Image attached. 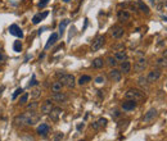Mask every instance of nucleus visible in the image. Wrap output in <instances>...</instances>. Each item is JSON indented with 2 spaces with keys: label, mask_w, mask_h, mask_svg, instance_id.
<instances>
[{
  "label": "nucleus",
  "mask_w": 167,
  "mask_h": 141,
  "mask_svg": "<svg viewBox=\"0 0 167 141\" xmlns=\"http://www.w3.org/2000/svg\"><path fill=\"white\" fill-rule=\"evenodd\" d=\"M124 34H125V30L121 26H113L111 28V35L113 38H121Z\"/></svg>",
  "instance_id": "obj_7"
},
{
  "label": "nucleus",
  "mask_w": 167,
  "mask_h": 141,
  "mask_svg": "<svg viewBox=\"0 0 167 141\" xmlns=\"http://www.w3.org/2000/svg\"><path fill=\"white\" fill-rule=\"evenodd\" d=\"M49 126L46 123H41L39 127H37V134L39 135H43V136H46L49 134Z\"/></svg>",
  "instance_id": "obj_16"
},
{
  "label": "nucleus",
  "mask_w": 167,
  "mask_h": 141,
  "mask_svg": "<svg viewBox=\"0 0 167 141\" xmlns=\"http://www.w3.org/2000/svg\"><path fill=\"white\" fill-rule=\"evenodd\" d=\"M53 103H51V100H45L44 103L41 104V114H49V113L51 112V109H53Z\"/></svg>",
  "instance_id": "obj_9"
},
{
  "label": "nucleus",
  "mask_w": 167,
  "mask_h": 141,
  "mask_svg": "<svg viewBox=\"0 0 167 141\" xmlns=\"http://www.w3.org/2000/svg\"><path fill=\"white\" fill-rule=\"evenodd\" d=\"M5 59H7V57H5V54H3V53H0V63H3V62H5Z\"/></svg>",
  "instance_id": "obj_40"
},
{
  "label": "nucleus",
  "mask_w": 167,
  "mask_h": 141,
  "mask_svg": "<svg viewBox=\"0 0 167 141\" xmlns=\"http://www.w3.org/2000/svg\"><path fill=\"white\" fill-rule=\"evenodd\" d=\"M58 37H59L58 34H55V32H54V34H51L50 37H49V40H48V43H46V45H45V50H48L51 45H54V44L57 43V40H58Z\"/></svg>",
  "instance_id": "obj_15"
},
{
  "label": "nucleus",
  "mask_w": 167,
  "mask_h": 141,
  "mask_svg": "<svg viewBox=\"0 0 167 141\" xmlns=\"http://www.w3.org/2000/svg\"><path fill=\"white\" fill-rule=\"evenodd\" d=\"M9 34L13 35V36H17V37H23V32L17 24H10L9 26Z\"/></svg>",
  "instance_id": "obj_10"
},
{
  "label": "nucleus",
  "mask_w": 167,
  "mask_h": 141,
  "mask_svg": "<svg viewBox=\"0 0 167 141\" xmlns=\"http://www.w3.org/2000/svg\"><path fill=\"white\" fill-rule=\"evenodd\" d=\"M163 57H166V58H167V49H166L165 51H163Z\"/></svg>",
  "instance_id": "obj_43"
},
{
  "label": "nucleus",
  "mask_w": 167,
  "mask_h": 141,
  "mask_svg": "<svg viewBox=\"0 0 167 141\" xmlns=\"http://www.w3.org/2000/svg\"><path fill=\"white\" fill-rule=\"evenodd\" d=\"M81 141H84V140H81Z\"/></svg>",
  "instance_id": "obj_46"
},
{
  "label": "nucleus",
  "mask_w": 167,
  "mask_h": 141,
  "mask_svg": "<svg viewBox=\"0 0 167 141\" xmlns=\"http://www.w3.org/2000/svg\"><path fill=\"white\" fill-rule=\"evenodd\" d=\"M40 88H35V90H32L31 91V98H34V99H37L40 96Z\"/></svg>",
  "instance_id": "obj_32"
},
{
  "label": "nucleus",
  "mask_w": 167,
  "mask_h": 141,
  "mask_svg": "<svg viewBox=\"0 0 167 141\" xmlns=\"http://www.w3.org/2000/svg\"><path fill=\"white\" fill-rule=\"evenodd\" d=\"M91 128L97 131V130H99V128H100V124L98 123V122H93V123H91Z\"/></svg>",
  "instance_id": "obj_37"
},
{
  "label": "nucleus",
  "mask_w": 167,
  "mask_h": 141,
  "mask_svg": "<svg viewBox=\"0 0 167 141\" xmlns=\"http://www.w3.org/2000/svg\"><path fill=\"white\" fill-rule=\"evenodd\" d=\"M121 72H124V73H128V72L131 71V63L128 62L127 59L124 60V62L121 63V69H120Z\"/></svg>",
  "instance_id": "obj_19"
},
{
  "label": "nucleus",
  "mask_w": 167,
  "mask_h": 141,
  "mask_svg": "<svg viewBox=\"0 0 167 141\" xmlns=\"http://www.w3.org/2000/svg\"><path fill=\"white\" fill-rule=\"evenodd\" d=\"M154 1H156V0H150V3H152V4H154Z\"/></svg>",
  "instance_id": "obj_45"
},
{
  "label": "nucleus",
  "mask_w": 167,
  "mask_h": 141,
  "mask_svg": "<svg viewBox=\"0 0 167 141\" xmlns=\"http://www.w3.org/2000/svg\"><path fill=\"white\" fill-rule=\"evenodd\" d=\"M136 101L134 100H125L124 103H122V109L126 110V112H130V110H134L136 108Z\"/></svg>",
  "instance_id": "obj_12"
},
{
  "label": "nucleus",
  "mask_w": 167,
  "mask_h": 141,
  "mask_svg": "<svg viewBox=\"0 0 167 141\" xmlns=\"http://www.w3.org/2000/svg\"><path fill=\"white\" fill-rule=\"evenodd\" d=\"M112 115H113V117H118V115H120V113L117 112V110H114V112L112 113Z\"/></svg>",
  "instance_id": "obj_41"
},
{
  "label": "nucleus",
  "mask_w": 167,
  "mask_h": 141,
  "mask_svg": "<svg viewBox=\"0 0 167 141\" xmlns=\"http://www.w3.org/2000/svg\"><path fill=\"white\" fill-rule=\"evenodd\" d=\"M93 68H95V69H99V68H103V65H104V60H103V58H97V59L93 60Z\"/></svg>",
  "instance_id": "obj_20"
},
{
  "label": "nucleus",
  "mask_w": 167,
  "mask_h": 141,
  "mask_svg": "<svg viewBox=\"0 0 167 141\" xmlns=\"http://www.w3.org/2000/svg\"><path fill=\"white\" fill-rule=\"evenodd\" d=\"M62 109L61 108H53L51 109V112L49 113V117H50V119L51 121H54V122H57V121L59 119V117L62 115Z\"/></svg>",
  "instance_id": "obj_11"
},
{
  "label": "nucleus",
  "mask_w": 167,
  "mask_h": 141,
  "mask_svg": "<svg viewBox=\"0 0 167 141\" xmlns=\"http://www.w3.org/2000/svg\"><path fill=\"white\" fill-rule=\"evenodd\" d=\"M63 1H64V3H70L71 0H63Z\"/></svg>",
  "instance_id": "obj_44"
},
{
  "label": "nucleus",
  "mask_w": 167,
  "mask_h": 141,
  "mask_svg": "<svg viewBox=\"0 0 167 141\" xmlns=\"http://www.w3.org/2000/svg\"><path fill=\"white\" fill-rule=\"evenodd\" d=\"M39 122V115L35 114V112H27L23 114H20L14 118L13 123L17 127H23V126H34L35 123Z\"/></svg>",
  "instance_id": "obj_1"
},
{
  "label": "nucleus",
  "mask_w": 167,
  "mask_h": 141,
  "mask_svg": "<svg viewBox=\"0 0 167 141\" xmlns=\"http://www.w3.org/2000/svg\"><path fill=\"white\" fill-rule=\"evenodd\" d=\"M81 128H84V123H82V124H78V126H77V130H78V131H80Z\"/></svg>",
  "instance_id": "obj_42"
},
{
  "label": "nucleus",
  "mask_w": 167,
  "mask_h": 141,
  "mask_svg": "<svg viewBox=\"0 0 167 141\" xmlns=\"http://www.w3.org/2000/svg\"><path fill=\"white\" fill-rule=\"evenodd\" d=\"M118 19L120 21H128L130 19V13L126 12V10H120L118 12Z\"/></svg>",
  "instance_id": "obj_22"
},
{
  "label": "nucleus",
  "mask_w": 167,
  "mask_h": 141,
  "mask_svg": "<svg viewBox=\"0 0 167 141\" xmlns=\"http://www.w3.org/2000/svg\"><path fill=\"white\" fill-rule=\"evenodd\" d=\"M48 3H49V0H40V3H39V7H40V8H44V7H45L46 4H48Z\"/></svg>",
  "instance_id": "obj_38"
},
{
  "label": "nucleus",
  "mask_w": 167,
  "mask_h": 141,
  "mask_svg": "<svg viewBox=\"0 0 167 141\" xmlns=\"http://www.w3.org/2000/svg\"><path fill=\"white\" fill-rule=\"evenodd\" d=\"M145 68H147V60L144 59V58H139L135 62V64H134V71L138 72V73L143 72Z\"/></svg>",
  "instance_id": "obj_5"
},
{
  "label": "nucleus",
  "mask_w": 167,
  "mask_h": 141,
  "mask_svg": "<svg viewBox=\"0 0 167 141\" xmlns=\"http://www.w3.org/2000/svg\"><path fill=\"white\" fill-rule=\"evenodd\" d=\"M107 63H108V65H111V67H116L117 65V60L114 57H108V59H107Z\"/></svg>",
  "instance_id": "obj_29"
},
{
  "label": "nucleus",
  "mask_w": 167,
  "mask_h": 141,
  "mask_svg": "<svg viewBox=\"0 0 167 141\" xmlns=\"http://www.w3.org/2000/svg\"><path fill=\"white\" fill-rule=\"evenodd\" d=\"M157 65L158 67H167V58L166 57H163V58H160V59H157Z\"/></svg>",
  "instance_id": "obj_28"
},
{
  "label": "nucleus",
  "mask_w": 167,
  "mask_h": 141,
  "mask_svg": "<svg viewBox=\"0 0 167 141\" xmlns=\"http://www.w3.org/2000/svg\"><path fill=\"white\" fill-rule=\"evenodd\" d=\"M98 123L100 124V127H105L107 126V119L105 118H100V119L98 121Z\"/></svg>",
  "instance_id": "obj_35"
},
{
  "label": "nucleus",
  "mask_w": 167,
  "mask_h": 141,
  "mask_svg": "<svg viewBox=\"0 0 167 141\" xmlns=\"http://www.w3.org/2000/svg\"><path fill=\"white\" fill-rule=\"evenodd\" d=\"M157 117V110L156 109H149L148 112L145 113V115H144V118H143V121L145 123H148V122H150V121H153L154 118Z\"/></svg>",
  "instance_id": "obj_14"
},
{
  "label": "nucleus",
  "mask_w": 167,
  "mask_h": 141,
  "mask_svg": "<svg viewBox=\"0 0 167 141\" xmlns=\"http://www.w3.org/2000/svg\"><path fill=\"white\" fill-rule=\"evenodd\" d=\"M59 77V81L62 82L63 86L68 87V88H73L75 87V77L72 74H68V73H58Z\"/></svg>",
  "instance_id": "obj_3"
},
{
  "label": "nucleus",
  "mask_w": 167,
  "mask_h": 141,
  "mask_svg": "<svg viewBox=\"0 0 167 141\" xmlns=\"http://www.w3.org/2000/svg\"><path fill=\"white\" fill-rule=\"evenodd\" d=\"M27 100H28V94L24 92L23 95H22L21 98H20V104H21V105H22V104H26Z\"/></svg>",
  "instance_id": "obj_31"
},
{
  "label": "nucleus",
  "mask_w": 167,
  "mask_h": 141,
  "mask_svg": "<svg viewBox=\"0 0 167 141\" xmlns=\"http://www.w3.org/2000/svg\"><path fill=\"white\" fill-rule=\"evenodd\" d=\"M104 41H105L104 36H98V37L95 38V40L93 41V44H91V50L93 51L99 50V49L102 48L103 45H104Z\"/></svg>",
  "instance_id": "obj_6"
},
{
  "label": "nucleus",
  "mask_w": 167,
  "mask_h": 141,
  "mask_svg": "<svg viewBox=\"0 0 167 141\" xmlns=\"http://www.w3.org/2000/svg\"><path fill=\"white\" fill-rule=\"evenodd\" d=\"M161 74H162L161 69H153V71H150V72H149V74L147 76L148 84H154V82H157L158 80H160Z\"/></svg>",
  "instance_id": "obj_4"
},
{
  "label": "nucleus",
  "mask_w": 167,
  "mask_h": 141,
  "mask_svg": "<svg viewBox=\"0 0 167 141\" xmlns=\"http://www.w3.org/2000/svg\"><path fill=\"white\" fill-rule=\"evenodd\" d=\"M109 77H111V80L113 82H118V81H121V78H122V72L116 69V68H112V69L109 71Z\"/></svg>",
  "instance_id": "obj_8"
},
{
  "label": "nucleus",
  "mask_w": 167,
  "mask_h": 141,
  "mask_svg": "<svg viewBox=\"0 0 167 141\" xmlns=\"http://www.w3.org/2000/svg\"><path fill=\"white\" fill-rule=\"evenodd\" d=\"M95 82H97V84H103V82H104V77H103V76H98L97 78H95Z\"/></svg>",
  "instance_id": "obj_36"
},
{
  "label": "nucleus",
  "mask_w": 167,
  "mask_h": 141,
  "mask_svg": "<svg viewBox=\"0 0 167 141\" xmlns=\"http://www.w3.org/2000/svg\"><path fill=\"white\" fill-rule=\"evenodd\" d=\"M67 98H68V96L66 95L64 92H62V91H59V92H53V95H51V100L59 101V103L66 101V100H67Z\"/></svg>",
  "instance_id": "obj_13"
},
{
  "label": "nucleus",
  "mask_w": 167,
  "mask_h": 141,
  "mask_svg": "<svg viewBox=\"0 0 167 141\" xmlns=\"http://www.w3.org/2000/svg\"><path fill=\"white\" fill-rule=\"evenodd\" d=\"M143 98H144V92L141 90H138V88H130V90H127L125 94L126 100H134V101H136V103L143 100Z\"/></svg>",
  "instance_id": "obj_2"
},
{
  "label": "nucleus",
  "mask_w": 167,
  "mask_h": 141,
  "mask_svg": "<svg viewBox=\"0 0 167 141\" xmlns=\"http://www.w3.org/2000/svg\"><path fill=\"white\" fill-rule=\"evenodd\" d=\"M68 23H70V19H63L61 23H59V35L64 34V30H66V27H67Z\"/></svg>",
  "instance_id": "obj_23"
},
{
  "label": "nucleus",
  "mask_w": 167,
  "mask_h": 141,
  "mask_svg": "<svg viewBox=\"0 0 167 141\" xmlns=\"http://www.w3.org/2000/svg\"><path fill=\"white\" fill-rule=\"evenodd\" d=\"M62 139H63V134L62 132H57L53 137V141H62Z\"/></svg>",
  "instance_id": "obj_34"
},
{
  "label": "nucleus",
  "mask_w": 167,
  "mask_h": 141,
  "mask_svg": "<svg viewBox=\"0 0 167 141\" xmlns=\"http://www.w3.org/2000/svg\"><path fill=\"white\" fill-rule=\"evenodd\" d=\"M138 84H139V86H141V87H148V80H147V77H144V76H141V77H139V80H138Z\"/></svg>",
  "instance_id": "obj_24"
},
{
  "label": "nucleus",
  "mask_w": 167,
  "mask_h": 141,
  "mask_svg": "<svg viewBox=\"0 0 167 141\" xmlns=\"http://www.w3.org/2000/svg\"><path fill=\"white\" fill-rule=\"evenodd\" d=\"M114 58H116L117 62H124V60L127 59V54H126L125 50H118L114 54Z\"/></svg>",
  "instance_id": "obj_17"
},
{
  "label": "nucleus",
  "mask_w": 167,
  "mask_h": 141,
  "mask_svg": "<svg viewBox=\"0 0 167 141\" xmlns=\"http://www.w3.org/2000/svg\"><path fill=\"white\" fill-rule=\"evenodd\" d=\"M22 92H23V88L18 87V88H17V90H16V91H14V94H13V96H12V98H13V100H16V99H17V96H20V95H21V94H22Z\"/></svg>",
  "instance_id": "obj_33"
},
{
  "label": "nucleus",
  "mask_w": 167,
  "mask_h": 141,
  "mask_svg": "<svg viewBox=\"0 0 167 141\" xmlns=\"http://www.w3.org/2000/svg\"><path fill=\"white\" fill-rule=\"evenodd\" d=\"M90 81H91V77L85 74V76H81L80 77V80H78V84H80V85H86L87 82H90Z\"/></svg>",
  "instance_id": "obj_27"
},
{
  "label": "nucleus",
  "mask_w": 167,
  "mask_h": 141,
  "mask_svg": "<svg viewBox=\"0 0 167 141\" xmlns=\"http://www.w3.org/2000/svg\"><path fill=\"white\" fill-rule=\"evenodd\" d=\"M37 84H39V82H37L36 80H35V76H34V77H32V81L30 82V85H28V86L31 87V86H35V85H37Z\"/></svg>",
  "instance_id": "obj_39"
},
{
  "label": "nucleus",
  "mask_w": 167,
  "mask_h": 141,
  "mask_svg": "<svg viewBox=\"0 0 167 141\" xmlns=\"http://www.w3.org/2000/svg\"><path fill=\"white\" fill-rule=\"evenodd\" d=\"M46 16H48V12L39 13V14L34 16V18H32V23H34V24H37V23H40V22H41L43 19L46 17Z\"/></svg>",
  "instance_id": "obj_18"
},
{
  "label": "nucleus",
  "mask_w": 167,
  "mask_h": 141,
  "mask_svg": "<svg viewBox=\"0 0 167 141\" xmlns=\"http://www.w3.org/2000/svg\"><path fill=\"white\" fill-rule=\"evenodd\" d=\"M37 107H39V104L36 103V101H32V103H30V104H27V107H26V109L28 110V112H35V110L37 109Z\"/></svg>",
  "instance_id": "obj_26"
},
{
  "label": "nucleus",
  "mask_w": 167,
  "mask_h": 141,
  "mask_svg": "<svg viewBox=\"0 0 167 141\" xmlns=\"http://www.w3.org/2000/svg\"><path fill=\"white\" fill-rule=\"evenodd\" d=\"M13 49H14V51H17V53H21V51H22V44H21V41H14Z\"/></svg>",
  "instance_id": "obj_30"
},
{
  "label": "nucleus",
  "mask_w": 167,
  "mask_h": 141,
  "mask_svg": "<svg viewBox=\"0 0 167 141\" xmlns=\"http://www.w3.org/2000/svg\"><path fill=\"white\" fill-rule=\"evenodd\" d=\"M62 82L61 81H55L51 84V92H59V91H62Z\"/></svg>",
  "instance_id": "obj_21"
},
{
  "label": "nucleus",
  "mask_w": 167,
  "mask_h": 141,
  "mask_svg": "<svg viewBox=\"0 0 167 141\" xmlns=\"http://www.w3.org/2000/svg\"><path fill=\"white\" fill-rule=\"evenodd\" d=\"M138 7L140 8V10H141V12H144L145 14H148V13H149V8H148L147 5L144 4L143 1H141V0H138Z\"/></svg>",
  "instance_id": "obj_25"
}]
</instances>
